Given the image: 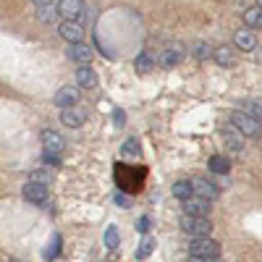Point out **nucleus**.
Masks as SVG:
<instances>
[{"label": "nucleus", "mask_w": 262, "mask_h": 262, "mask_svg": "<svg viewBox=\"0 0 262 262\" xmlns=\"http://www.w3.org/2000/svg\"><path fill=\"white\" fill-rule=\"evenodd\" d=\"M11 262H18V259H11Z\"/></svg>", "instance_id": "e433bc0d"}, {"label": "nucleus", "mask_w": 262, "mask_h": 262, "mask_svg": "<svg viewBox=\"0 0 262 262\" xmlns=\"http://www.w3.org/2000/svg\"><path fill=\"white\" fill-rule=\"evenodd\" d=\"M184 60V45L179 39H170L163 45L160 55H158V63L163 66V69H173V66H179Z\"/></svg>", "instance_id": "20e7f679"}, {"label": "nucleus", "mask_w": 262, "mask_h": 262, "mask_svg": "<svg viewBox=\"0 0 262 262\" xmlns=\"http://www.w3.org/2000/svg\"><path fill=\"white\" fill-rule=\"evenodd\" d=\"M102 238H105V247H107V249H118V244H121V233H118L116 226H107Z\"/></svg>", "instance_id": "393cba45"}, {"label": "nucleus", "mask_w": 262, "mask_h": 262, "mask_svg": "<svg viewBox=\"0 0 262 262\" xmlns=\"http://www.w3.org/2000/svg\"><path fill=\"white\" fill-rule=\"evenodd\" d=\"M21 196H24L29 205H34V207H45L50 194H48V186H39V184L27 181L24 186H21Z\"/></svg>", "instance_id": "423d86ee"}, {"label": "nucleus", "mask_w": 262, "mask_h": 262, "mask_svg": "<svg viewBox=\"0 0 262 262\" xmlns=\"http://www.w3.org/2000/svg\"><path fill=\"white\" fill-rule=\"evenodd\" d=\"M236 45L242 48V50H254L257 34H254L252 29H238V32H236Z\"/></svg>", "instance_id": "a211bd4d"}, {"label": "nucleus", "mask_w": 262, "mask_h": 262, "mask_svg": "<svg viewBox=\"0 0 262 262\" xmlns=\"http://www.w3.org/2000/svg\"><path fill=\"white\" fill-rule=\"evenodd\" d=\"M191 53H194V58H200V60H207L212 55V50L205 45V42H196V45L191 48Z\"/></svg>", "instance_id": "7c9ffc66"}, {"label": "nucleus", "mask_w": 262, "mask_h": 262, "mask_svg": "<svg viewBox=\"0 0 262 262\" xmlns=\"http://www.w3.org/2000/svg\"><path fill=\"white\" fill-rule=\"evenodd\" d=\"M84 118H86V113L81 111V107H66V111H60V121L66 126H71V128H79L84 123Z\"/></svg>", "instance_id": "dca6fc26"}, {"label": "nucleus", "mask_w": 262, "mask_h": 262, "mask_svg": "<svg viewBox=\"0 0 262 262\" xmlns=\"http://www.w3.org/2000/svg\"><path fill=\"white\" fill-rule=\"evenodd\" d=\"M121 155L123 158H142V147H139V139L137 137H128L121 147Z\"/></svg>", "instance_id": "4be33fe9"}, {"label": "nucleus", "mask_w": 262, "mask_h": 262, "mask_svg": "<svg viewBox=\"0 0 262 262\" xmlns=\"http://www.w3.org/2000/svg\"><path fill=\"white\" fill-rule=\"evenodd\" d=\"M29 181L32 184H39V186H48V184H53V173L48 168H37V170L29 173Z\"/></svg>", "instance_id": "5701e85b"}, {"label": "nucleus", "mask_w": 262, "mask_h": 262, "mask_svg": "<svg viewBox=\"0 0 262 262\" xmlns=\"http://www.w3.org/2000/svg\"><path fill=\"white\" fill-rule=\"evenodd\" d=\"M170 191H173V196H176V200H181V202L189 200V196L194 194V191H191V181H176Z\"/></svg>", "instance_id": "b1692460"}, {"label": "nucleus", "mask_w": 262, "mask_h": 262, "mask_svg": "<svg viewBox=\"0 0 262 262\" xmlns=\"http://www.w3.org/2000/svg\"><path fill=\"white\" fill-rule=\"evenodd\" d=\"M76 102H79V86H60V90L55 92V97H53V105L55 107H60V111H66V107H76Z\"/></svg>", "instance_id": "6e6552de"}, {"label": "nucleus", "mask_w": 262, "mask_h": 262, "mask_svg": "<svg viewBox=\"0 0 262 262\" xmlns=\"http://www.w3.org/2000/svg\"><path fill=\"white\" fill-rule=\"evenodd\" d=\"M149 228H152V217L149 215H142L139 221H137V231L139 233H149Z\"/></svg>", "instance_id": "2f4dec72"}, {"label": "nucleus", "mask_w": 262, "mask_h": 262, "mask_svg": "<svg viewBox=\"0 0 262 262\" xmlns=\"http://www.w3.org/2000/svg\"><path fill=\"white\" fill-rule=\"evenodd\" d=\"M223 142H226V149L228 152H242L244 149V137L238 134L233 126H226L223 128Z\"/></svg>", "instance_id": "2eb2a0df"}, {"label": "nucleus", "mask_w": 262, "mask_h": 262, "mask_svg": "<svg viewBox=\"0 0 262 262\" xmlns=\"http://www.w3.org/2000/svg\"><path fill=\"white\" fill-rule=\"evenodd\" d=\"M189 257H205V259H215L221 257V244L215 238L205 236V238H191L189 242Z\"/></svg>", "instance_id": "7ed1b4c3"}, {"label": "nucleus", "mask_w": 262, "mask_h": 262, "mask_svg": "<svg viewBox=\"0 0 262 262\" xmlns=\"http://www.w3.org/2000/svg\"><path fill=\"white\" fill-rule=\"evenodd\" d=\"M189 262H223L221 257H215V259H205V257H189Z\"/></svg>", "instance_id": "f704fd0d"}, {"label": "nucleus", "mask_w": 262, "mask_h": 262, "mask_svg": "<svg viewBox=\"0 0 262 262\" xmlns=\"http://www.w3.org/2000/svg\"><path fill=\"white\" fill-rule=\"evenodd\" d=\"M134 66H137L139 74H152V71H155V66H158V55L149 53V50H144V53H139V58H137Z\"/></svg>", "instance_id": "f3484780"}, {"label": "nucleus", "mask_w": 262, "mask_h": 262, "mask_svg": "<svg viewBox=\"0 0 262 262\" xmlns=\"http://www.w3.org/2000/svg\"><path fill=\"white\" fill-rule=\"evenodd\" d=\"M191 191H194V196L207 200V202H215L217 194H221V189H217L215 184H210L207 179H194V181H191Z\"/></svg>", "instance_id": "9b49d317"}, {"label": "nucleus", "mask_w": 262, "mask_h": 262, "mask_svg": "<svg viewBox=\"0 0 262 262\" xmlns=\"http://www.w3.org/2000/svg\"><path fill=\"white\" fill-rule=\"evenodd\" d=\"M210 202L207 200H200V196H189L184 200V215H194V217H210Z\"/></svg>", "instance_id": "f8f14e48"}, {"label": "nucleus", "mask_w": 262, "mask_h": 262, "mask_svg": "<svg viewBox=\"0 0 262 262\" xmlns=\"http://www.w3.org/2000/svg\"><path fill=\"white\" fill-rule=\"evenodd\" d=\"M60 244H63V238L55 233V236H53V242H50V247L45 249V259H55V257L60 254Z\"/></svg>", "instance_id": "c85d7f7f"}, {"label": "nucleus", "mask_w": 262, "mask_h": 262, "mask_svg": "<svg viewBox=\"0 0 262 262\" xmlns=\"http://www.w3.org/2000/svg\"><path fill=\"white\" fill-rule=\"evenodd\" d=\"M113 200H116V205H118V207H123V210L131 205V200H128V196H126L123 191H116V196H113Z\"/></svg>", "instance_id": "473e14b6"}, {"label": "nucleus", "mask_w": 262, "mask_h": 262, "mask_svg": "<svg viewBox=\"0 0 262 262\" xmlns=\"http://www.w3.org/2000/svg\"><path fill=\"white\" fill-rule=\"evenodd\" d=\"M42 163H45V168H60L63 165V155H53V152H42Z\"/></svg>", "instance_id": "c756f323"}, {"label": "nucleus", "mask_w": 262, "mask_h": 262, "mask_svg": "<svg viewBox=\"0 0 262 262\" xmlns=\"http://www.w3.org/2000/svg\"><path fill=\"white\" fill-rule=\"evenodd\" d=\"M181 231L189 238H205L212 233L210 217H194V215H181Z\"/></svg>", "instance_id": "f03ea898"}, {"label": "nucleus", "mask_w": 262, "mask_h": 262, "mask_svg": "<svg viewBox=\"0 0 262 262\" xmlns=\"http://www.w3.org/2000/svg\"><path fill=\"white\" fill-rule=\"evenodd\" d=\"M113 121H116V126H118V128L126 123V113L121 111V107H116V111H113Z\"/></svg>", "instance_id": "72a5a7b5"}, {"label": "nucleus", "mask_w": 262, "mask_h": 262, "mask_svg": "<svg viewBox=\"0 0 262 262\" xmlns=\"http://www.w3.org/2000/svg\"><path fill=\"white\" fill-rule=\"evenodd\" d=\"M210 58H212V60H215L217 66H223V69H228V66H233V50H231V48H226V45H223V48H215Z\"/></svg>", "instance_id": "6ab92c4d"}, {"label": "nucleus", "mask_w": 262, "mask_h": 262, "mask_svg": "<svg viewBox=\"0 0 262 262\" xmlns=\"http://www.w3.org/2000/svg\"><path fill=\"white\" fill-rule=\"evenodd\" d=\"M76 81H79V86H84V90H95L97 86V71L92 69V66H79Z\"/></svg>", "instance_id": "4468645a"}, {"label": "nucleus", "mask_w": 262, "mask_h": 262, "mask_svg": "<svg viewBox=\"0 0 262 262\" xmlns=\"http://www.w3.org/2000/svg\"><path fill=\"white\" fill-rule=\"evenodd\" d=\"M37 18L42 21V24H55V18H58V11H55V6L37 8Z\"/></svg>", "instance_id": "cd10ccee"}, {"label": "nucleus", "mask_w": 262, "mask_h": 262, "mask_svg": "<svg viewBox=\"0 0 262 262\" xmlns=\"http://www.w3.org/2000/svg\"><path fill=\"white\" fill-rule=\"evenodd\" d=\"M66 58L79 63V66H90L92 63V50H90V45H84V42H76V45L66 48Z\"/></svg>", "instance_id": "ddd939ff"}, {"label": "nucleus", "mask_w": 262, "mask_h": 262, "mask_svg": "<svg viewBox=\"0 0 262 262\" xmlns=\"http://www.w3.org/2000/svg\"><path fill=\"white\" fill-rule=\"evenodd\" d=\"M210 170L215 173V176H228V173H231V163L223 155H212L210 158Z\"/></svg>", "instance_id": "aec40b11"}, {"label": "nucleus", "mask_w": 262, "mask_h": 262, "mask_svg": "<svg viewBox=\"0 0 262 262\" xmlns=\"http://www.w3.org/2000/svg\"><path fill=\"white\" fill-rule=\"evenodd\" d=\"M155 238H152V236H144L142 238V244H139V249H137V259H147L152 252H155Z\"/></svg>", "instance_id": "a878e982"}, {"label": "nucleus", "mask_w": 262, "mask_h": 262, "mask_svg": "<svg viewBox=\"0 0 262 262\" xmlns=\"http://www.w3.org/2000/svg\"><path fill=\"white\" fill-rule=\"evenodd\" d=\"M113 176H116V184H118V191H139L142 189V181H144V168H131V165H123L118 163L116 170H113Z\"/></svg>", "instance_id": "f257e3e1"}, {"label": "nucleus", "mask_w": 262, "mask_h": 262, "mask_svg": "<svg viewBox=\"0 0 262 262\" xmlns=\"http://www.w3.org/2000/svg\"><path fill=\"white\" fill-rule=\"evenodd\" d=\"M58 34L69 42V45H76V42H81V37H84V27L79 24V21H60Z\"/></svg>", "instance_id": "1a4fd4ad"}, {"label": "nucleus", "mask_w": 262, "mask_h": 262, "mask_svg": "<svg viewBox=\"0 0 262 262\" xmlns=\"http://www.w3.org/2000/svg\"><path fill=\"white\" fill-rule=\"evenodd\" d=\"M231 126H233L244 139H247V137H259V121L249 118V116L242 113V111H236V113L231 116Z\"/></svg>", "instance_id": "39448f33"}, {"label": "nucleus", "mask_w": 262, "mask_h": 262, "mask_svg": "<svg viewBox=\"0 0 262 262\" xmlns=\"http://www.w3.org/2000/svg\"><path fill=\"white\" fill-rule=\"evenodd\" d=\"M55 11H58V16H60L63 21H79V24H81L84 3H81V0H58Z\"/></svg>", "instance_id": "0eeeda50"}, {"label": "nucleus", "mask_w": 262, "mask_h": 262, "mask_svg": "<svg viewBox=\"0 0 262 262\" xmlns=\"http://www.w3.org/2000/svg\"><path fill=\"white\" fill-rule=\"evenodd\" d=\"M37 8H45V6H53V0H32Z\"/></svg>", "instance_id": "c9c22d12"}, {"label": "nucleus", "mask_w": 262, "mask_h": 262, "mask_svg": "<svg viewBox=\"0 0 262 262\" xmlns=\"http://www.w3.org/2000/svg\"><path fill=\"white\" fill-rule=\"evenodd\" d=\"M244 24H247V29H252V32L262 27V8H259V3L244 13Z\"/></svg>", "instance_id": "412c9836"}, {"label": "nucleus", "mask_w": 262, "mask_h": 262, "mask_svg": "<svg viewBox=\"0 0 262 262\" xmlns=\"http://www.w3.org/2000/svg\"><path fill=\"white\" fill-rule=\"evenodd\" d=\"M63 149H66V142H63V137L58 134V131H53V128H45V131H42V152L63 155Z\"/></svg>", "instance_id": "9d476101"}, {"label": "nucleus", "mask_w": 262, "mask_h": 262, "mask_svg": "<svg viewBox=\"0 0 262 262\" xmlns=\"http://www.w3.org/2000/svg\"><path fill=\"white\" fill-rule=\"evenodd\" d=\"M242 113H247V116L254 118V121L262 118V111H259V102H257V100H244V102H242Z\"/></svg>", "instance_id": "bb28decb"}]
</instances>
